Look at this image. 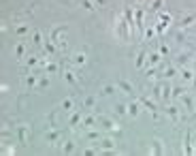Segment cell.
<instances>
[{
	"label": "cell",
	"mask_w": 196,
	"mask_h": 156,
	"mask_svg": "<svg viewBox=\"0 0 196 156\" xmlns=\"http://www.w3.org/2000/svg\"><path fill=\"white\" fill-rule=\"evenodd\" d=\"M139 103H141V105H145V107L149 109V111H151L154 116L158 113V105H156V103H154L151 98H147V96H141V98H139Z\"/></svg>",
	"instance_id": "obj_1"
},
{
	"label": "cell",
	"mask_w": 196,
	"mask_h": 156,
	"mask_svg": "<svg viewBox=\"0 0 196 156\" xmlns=\"http://www.w3.org/2000/svg\"><path fill=\"white\" fill-rule=\"evenodd\" d=\"M194 152V148L190 143V133H185V139H184V154H192Z\"/></svg>",
	"instance_id": "obj_2"
},
{
	"label": "cell",
	"mask_w": 196,
	"mask_h": 156,
	"mask_svg": "<svg viewBox=\"0 0 196 156\" xmlns=\"http://www.w3.org/2000/svg\"><path fill=\"white\" fill-rule=\"evenodd\" d=\"M120 88H122L126 94H132V92H135V90H132V84H130V81H126V79H122V81H120Z\"/></svg>",
	"instance_id": "obj_3"
},
{
	"label": "cell",
	"mask_w": 196,
	"mask_h": 156,
	"mask_svg": "<svg viewBox=\"0 0 196 156\" xmlns=\"http://www.w3.org/2000/svg\"><path fill=\"white\" fill-rule=\"evenodd\" d=\"M100 122H102V126H105V128H109V131H117V128H120V126H117L113 120H107V118H102Z\"/></svg>",
	"instance_id": "obj_4"
},
{
	"label": "cell",
	"mask_w": 196,
	"mask_h": 156,
	"mask_svg": "<svg viewBox=\"0 0 196 156\" xmlns=\"http://www.w3.org/2000/svg\"><path fill=\"white\" fill-rule=\"evenodd\" d=\"M139 107H141V103H139V101L130 103V105H128V113H130V116H139Z\"/></svg>",
	"instance_id": "obj_5"
},
{
	"label": "cell",
	"mask_w": 196,
	"mask_h": 156,
	"mask_svg": "<svg viewBox=\"0 0 196 156\" xmlns=\"http://www.w3.org/2000/svg\"><path fill=\"white\" fill-rule=\"evenodd\" d=\"M100 148H102V150H113V148H115V141H113V139H102Z\"/></svg>",
	"instance_id": "obj_6"
},
{
	"label": "cell",
	"mask_w": 196,
	"mask_h": 156,
	"mask_svg": "<svg viewBox=\"0 0 196 156\" xmlns=\"http://www.w3.org/2000/svg\"><path fill=\"white\" fill-rule=\"evenodd\" d=\"M145 58H147V54H145V51H141V54L136 56V69H141V66L145 64Z\"/></svg>",
	"instance_id": "obj_7"
},
{
	"label": "cell",
	"mask_w": 196,
	"mask_h": 156,
	"mask_svg": "<svg viewBox=\"0 0 196 156\" xmlns=\"http://www.w3.org/2000/svg\"><path fill=\"white\" fill-rule=\"evenodd\" d=\"M151 152H154V154H162V152H164V150H162V141H154V148H151Z\"/></svg>",
	"instance_id": "obj_8"
},
{
	"label": "cell",
	"mask_w": 196,
	"mask_h": 156,
	"mask_svg": "<svg viewBox=\"0 0 196 156\" xmlns=\"http://www.w3.org/2000/svg\"><path fill=\"white\" fill-rule=\"evenodd\" d=\"M194 75L196 73L190 71V69H181V77H184V79H194Z\"/></svg>",
	"instance_id": "obj_9"
},
{
	"label": "cell",
	"mask_w": 196,
	"mask_h": 156,
	"mask_svg": "<svg viewBox=\"0 0 196 156\" xmlns=\"http://www.w3.org/2000/svg\"><path fill=\"white\" fill-rule=\"evenodd\" d=\"M166 111H169V116H171L173 120L179 118V109H177V107H166Z\"/></svg>",
	"instance_id": "obj_10"
},
{
	"label": "cell",
	"mask_w": 196,
	"mask_h": 156,
	"mask_svg": "<svg viewBox=\"0 0 196 156\" xmlns=\"http://www.w3.org/2000/svg\"><path fill=\"white\" fill-rule=\"evenodd\" d=\"M194 19H196L194 15H185L184 19H181V26H190V24H192V22H194Z\"/></svg>",
	"instance_id": "obj_11"
},
{
	"label": "cell",
	"mask_w": 196,
	"mask_h": 156,
	"mask_svg": "<svg viewBox=\"0 0 196 156\" xmlns=\"http://www.w3.org/2000/svg\"><path fill=\"white\" fill-rule=\"evenodd\" d=\"M149 62H151V64H158V62H160V54H158V51L149 54Z\"/></svg>",
	"instance_id": "obj_12"
},
{
	"label": "cell",
	"mask_w": 196,
	"mask_h": 156,
	"mask_svg": "<svg viewBox=\"0 0 196 156\" xmlns=\"http://www.w3.org/2000/svg\"><path fill=\"white\" fill-rule=\"evenodd\" d=\"M115 113H117V116H124V113H128V107H124V105H117V107H115Z\"/></svg>",
	"instance_id": "obj_13"
},
{
	"label": "cell",
	"mask_w": 196,
	"mask_h": 156,
	"mask_svg": "<svg viewBox=\"0 0 196 156\" xmlns=\"http://www.w3.org/2000/svg\"><path fill=\"white\" fill-rule=\"evenodd\" d=\"M75 62H77V64H83V62H86V56H83V54H77V56H75Z\"/></svg>",
	"instance_id": "obj_14"
},
{
	"label": "cell",
	"mask_w": 196,
	"mask_h": 156,
	"mask_svg": "<svg viewBox=\"0 0 196 156\" xmlns=\"http://www.w3.org/2000/svg\"><path fill=\"white\" fill-rule=\"evenodd\" d=\"M73 150H75V145L71 143V141H66V145H64V152H66V154H71Z\"/></svg>",
	"instance_id": "obj_15"
},
{
	"label": "cell",
	"mask_w": 196,
	"mask_h": 156,
	"mask_svg": "<svg viewBox=\"0 0 196 156\" xmlns=\"http://www.w3.org/2000/svg\"><path fill=\"white\" fill-rule=\"evenodd\" d=\"M184 88H173V96H184Z\"/></svg>",
	"instance_id": "obj_16"
},
{
	"label": "cell",
	"mask_w": 196,
	"mask_h": 156,
	"mask_svg": "<svg viewBox=\"0 0 196 156\" xmlns=\"http://www.w3.org/2000/svg\"><path fill=\"white\" fill-rule=\"evenodd\" d=\"M102 92H105V94H113V92H115V88H113V86H105V88H102Z\"/></svg>",
	"instance_id": "obj_17"
},
{
	"label": "cell",
	"mask_w": 196,
	"mask_h": 156,
	"mask_svg": "<svg viewBox=\"0 0 196 156\" xmlns=\"http://www.w3.org/2000/svg\"><path fill=\"white\" fill-rule=\"evenodd\" d=\"M62 107H64V109H71V107H73V101H71V98H66V101L62 103Z\"/></svg>",
	"instance_id": "obj_18"
},
{
	"label": "cell",
	"mask_w": 196,
	"mask_h": 156,
	"mask_svg": "<svg viewBox=\"0 0 196 156\" xmlns=\"http://www.w3.org/2000/svg\"><path fill=\"white\" fill-rule=\"evenodd\" d=\"M83 9H87V11H92V9H94V4H92L90 0H83Z\"/></svg>",
	"instance_id": "obj_19"
},
{
	"label": "cell",
	"mask_w": 196,
	"mask_h": 156,
	"mask_svg": "<svg viewBox=\"0 0 196 156\" xmlns=\"http://www.w3.org/2000/svg\"><path fill=\"white\" fill-rule=\"evenodd\" d=\"M151 7H154V9H156V11H158L160 7H162V0H154V2H151Z\"/></svg>",
	"instance_id": "obj_20"
},
{
	"label": "cell",
	"mask_w": 196,
	"mask_h": 156,
	"mask_svg": "<svg viewBox=\"0 0 196 156\" xmlns=\"http://www.w3.org/2000/svg\"><path fill=\"white\" fill-rule=\"evenodd\" d=\"M175 75V69H166V73H164V77H173Z\"/></svg>",
	"instance_id": "obj_21"
},
{
	"label": "cell",
	"mask_w": 196,
	"mask_h": 156,
	"mask_svg": "<svg viewBox=\"0 0 196 156\" xmlns=\"http://www.w3.org/2000/svg\"><path fill=\"white\" fill-rule=\"evenodd\" d=\"M94 122H96V120H94V118H86V122H83V124H86V126H92Z\"/></svg>",
	"instance_id": "obj_22"
},
{
	"label": "cell",
	"mask_w": 196,
	"mask_h": 156,
	"mask_svg": "<svg viewBox=\"0 0 196 156\" xmlns=\"http://www.w3.org/2000/svg\"><path fill=\"white\" fill-rule=\"evenodd\" d=\"M15 54H17V56H22V54H24V47H22V45H17V47H15Z\"/></svg>",
	"instance_id": "obj_23"
},
{
	"label": "cell",
	"mask_w": 196,
	"mask_h": 156,
	"mask_svg": "<svg viewBox=\"0 0 196 156\" xmlns=\"http://www.w3.org/2000/svg\"><path fill=\"white\" fill-rule=\"evenodd\" d=\"M77 122H79V113H75L73 118H71V124H77Z\"/></svg>",
	"instance_id": "obj_24"
},
{
	"label": "cell",
	"mask_w": 196,
	"mask_h": 156,
	"mask_svg": "<svg viewBox=\"0 0 196 156\" xmlns=\"http://www.w3.org/2000/svg\"><path fill=\"white\" fill-rule=\"evenodd\" d=\"M194 88H196V75H194Z\"/></svg>",
	"instance_id": "obj_25"
},
{
	"label": "cell",
	"mask_w": 196,
	"mask_h": 156,
	"mask_svg": "<svg viewBox=\"0 0 196 156\" xmlns=\"http://www.w3.org/2000/svg\"><path fill=\"white\" fill-rule=\"evenodd\" d=\"M194 69H196V60H194Z\"/></svg>",
	"instance_id": "obj_26"
},
{
	"label": "cell",
	"mask_w": 196,
	"mask_h": 156,
	"mask_svg": "<svg viewBox=\"0 0 196 156\" xmlns=\"http://www.w3.org/2000/svg\"><path fill=\"white\" fill-rule=\"evenodd\" d=\"M139 2H143V0H139Z\"/></svg>",
	"instance_id": "obj_27"
},
{
	"label": "cell",
	"mask_w": 196,
	"mask_h": 156,
	"mask_svg": "<svg viewBox=\"0 0 196 156\" xmlns=\"http://www.w3.org/2000/svg\"><path fill=\"white\" fill-rule=\"evenodd\" d=\"M194 152H196V148H194Z\"/></svg>",
	"instance_id": "obj_28"
},
{
	"label": "cell",
	"mask_w": 196,
	"mask_h": 156,
	"mask_svg": "<svg viewBox=\"0 0 196 156\" xmlns=\"http://www.w3.org/2000/svg\"><path fill=\"white\" fill-rule=\"evenodd\" d=\"M194 116H196V111H194Z\"/></svg>",
	"instance_id": "obj_29"
}]
</instances>
